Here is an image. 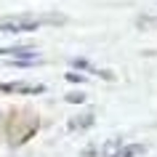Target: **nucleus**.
I'll list each match as a JSON object with an SVG mask.
<instances>
[{
	"instance_id": "obj_7",
	"label": "nucleus",
	"mask_w": 157,
	"mask_h": 157,
	"mask_svg": "<svg viewBox=\"0 0 157 157\" xmlns=\"http://www.w3.org/2000/svg\"><path fill=\"white\" fill-rule=\"evenodd\" d=\"M67 101H69V104H83L85 96H83V93H69V96H67Z\"/></svg>"
},
{
	"instance_id": "obj_6",
	"label": "nucleus",
	"mask_w": 157,
	"mask_h": 157,
	"mask_svg": "<svg viewBox=\"0 0 157 157\" xmlns=\"http://www.w3.org/2000/svg\"><path fill=\"white\" fill-rule=\"evenodd\" d=\"M3 91H19V93H43V85H0Z\"/></svg>"
},
{
	"instance_id": "obj_2",
	"label": "nucleus",
	"mask_w": 157,
	"mask_h": 157,
	"mask_svg": "<svg viewBox=\"0 0 157 157\" xmlns=\"http://www.w3.org/2000/svg\"><path fill=\"white\" fill-rule=\"evenodd\" d=\"M35 48L32 45H8V48H0V56H32Z\"/></svg>"
},
{
	"instance_id": "obj_1",
	"label": "nucleus",
	"mask_w": 157,
	"mask_h": 157,
	"mask_svg": "<svg viewBox=\"0 0 157 157\" xmlns=\"http://www.w3.org/2000/svg\"><path fill=\"white\" fill-rule=\"evenodd\" d=\"M43 24V19H0V32H32Z\"/></svg>"
},
{
	"instance_id": "obj_3",
	"label": "nucleus",
	"mask_w": 157,
	"mask_h": 157,
	"mask_svg": "<svg viewBox=\"0 0 157 157\" xmlns=\"http://www.w3.org/2000/svg\"><path fill=\"white\" fill-rule=\"evenodd\" d=\"M123 144H125V141H120V139H109L99 152H101V157H117V152L123 149Z\"/></svg>"
},
{
	"instance_id": "obj_4",
	"label": "nucleus",
	"mask_w": 157,
	"mask_h": 157,
	"mask_svg": "<svg viewBox=\"0 0 157 157\" xmlns=\"http://www.w3.org/2000/svg\"><path fill=\"white\" fill-rule=\"evenodd\" d=\"M147 152V147L144 144H123V149L117 152V157H139Z\"/></svg>"
},
{
	"instance_id": "obj_5",
	"label": "nucleus",
	"mask_w": 157,
	"mask_h": 157,
	"mask_svg": "<svg viewBox=\"0 0 157 157\" xmlns=\"http://www.w3.org/2000/svg\"><path fill=\"white\" fill-rule=\"evenodd\" d=\"M91 125H93V115H83V117H72L69 128H72V131H85V128H91Z\"/></svg>"
},
{
	"instance_id": "obj_8",
	"label": "nucleus",
	"mask_w": 157,
	"mask_h": 157,
	"mask_svg": "<svg viewBox=\"0 0 157 157\" xmlns=\"http://www.w3.org/2000/svg\"><path fill=\"white\" fill-rule=\"evenodd\" d=\"M67 80H69V83H83V80H88V77H85V75H77V72H69Z\"/></svg>"
}]
</instances>
